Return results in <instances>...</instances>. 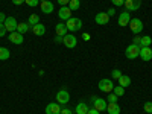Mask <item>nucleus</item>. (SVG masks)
I'll return each instance as SVG.
<instances>
[{
	"label": "nucleus",
	"mask_w": 152,
	"mask_h": 114,
	"mask_svg": "<svg viewBox=\"0 0 152 114\" xmlns=\"http://www.w3.org/2000/svg\"><path fill=\"white\" fill-rule=\"evenodd\" d=\"M138 53H140V46H137V44H131L125 49V55L128 59H135Z\"/></svg>",
	"instance_id": "obj_5"
},
{
	"label": "nucleus",
	"mask_w": 152,
	"mask_h": 114,
	"mask_svg": "<svg viewBox=\"0 0 152 114\" xmlns=\"http://www.w3.org/2000/svg\"><path fill=\"white\" fill-rule=\"evenodd\" d=\"M107 113H108V114H120V107H119V104H117V102H116V104H108Z\"/></svg>",
	"instance_id": "obj_21"
},
{
	"label": "nucleus",
	"mask_w": 152,
	"mask_h": 114,
	"mask_svg": "<svg viewBox=\"0 0 152 114\" xmlns=\"http://www.w3.org/2000/svg\"><path fill=\"white\" fill-rule=\"evenodd\" d=\"M62 44H64L67 49H75L76 46H78V38H76V35H73V34H66L64 37H62Z\"/></svg>",
	"instance_id": "obj_3"
},
{
	"label": "nucleus",
	"mask_w": 152,
	"mask_h": 114,
	"mask_svg": "<svg viewBox=\"0 0 152 114\" xmlns=\"http://www.w3.org/2000/svg\"><path fill=\"white\" fill-rule=\"evenodd\" d=\"M97 88L102 93H113V88H114V84H113V79H100L99 84H97Z\"/></svg>",
	"instance_id": "obj_2"
},
{
	"label": "nucleus",
	"mask_w": 152,
	"mask_h": 114,
	"mask_svg": "<svg viewBox=\"0 0 152 114\" xmlns=\"http://www.w3.org/2000/svg\"><path fill=\"white\" fill-rule=\"evenodd\" d=\"M113 93L116 94L117 97H120V96H123V94H125V88H123V87H120V85H117V87H114V88H113Z\"/></svg>",
	"instance_id": "obj_27"
},
{
	"label": "nucleus",
	"mask_w": 152,
	"mask_h": 114,
	"mask_svg": "<svg viewBox=\"0 0 152 114\" xmlns=\"http://www.w3.org/2000/svg\"><path fill=\"white\" fill-rule=\"evenodd\" d=\"M55 97H56V102H58L59 105H66V104L70 102V94H69L67 90H59V91L55 94Z\"/></svg>",
	"instance_id": "obj_7"
},
{
	"label": "nucleus",
	"mask_w": 152,
	"mask_h": 114,
	"mask_svg": "<svg viewBox=\"0 0 152 114\" xmlns=\"http://www.w3.org/2000/svg\"><path fill=\"white\" fill-rule=\"evenodd\" d=\"M61 105L58 102H50L47 107H46V114H59L61 113Z\"/></svg>",
	"instance_id": "obj_16"
},
{
	"label": "nucleus",
	"mask_w": 152,
	"mask_h": 114,
	"mask_svg": "<svg viewBox=\"0 0 152 114\" xmlns=\"http://www.w3.org/2000/svg\"><path fill=\"white\" fill-rule=\"evenodd\" d=\"M69 8H70L72 11H78V9L81 8V0H70Z\"/></svg>",
	"instance_id": "obj_25"
},
{
	"label": "nucleus",
	"mask_w": 152,
	"mask_h": 114,
	"mask_svg": "<svg viewBox=\"0 0 152 114\" xmlns=\"http://www.w3.org/2000/svg\"><path fill=\"white\" fill-rule=\"evenodd\" d=\"M117 81H119V85L123 87V88H126V87L131 85V78H129V76H126V75H122Z\"/></svg>",
	"instance_id": "obj_20"
},
{
	"label": "nucleus",
	"mask_w": 152,
	"mask_h": 114,
	"mask_svg": "<svg viewBox=\"0 0 152 114\" xmlns=\"http://www.w3.org/2000/svg\"><path fill=\"white\" fill-rule=\"evenodd\" d=\"M126 11L128 12H132V11H137V9H140L142 6V0H125V5Z\"/></svg>",
	"instance_id": "obj_8"
},
{
	"label": "nucleus",
	"mask_w": 152,
	"mask_h": 114,
	"mask_svg": "<svg viewBox=\"0 0 152 114\" xmlns=\"http://www.w3.org/2000/svg\"><path fill=\"white\" fill-rule=\"evenodd\" d=\"M76 114H87V111H88V105L85 104V102H79L78 105H76Z\"/></svg>",
	"instance_id": "obj_22"
},
{
	"label": "nucleus",
	"mask_w": 152,
	"mask_h": 114,
	"mask_svg": "<svg viewBox=\"0 0 152 114\" xmlns=\"http://www.w3.org/2000/svg\"><path fill=\"white\" fill-rule=\"evenodd\" d=\"M55 43H56V44H62V37H58V35H56V37H55Z\"/></svg>",
	"instance_id": "obj_41"
},
{
	"label": "nucleus",
	"mask_w": 152,
	"mask_h": 114,
	"mask_svg": "<svg viewBox=\"0 0 152 114\" xmlns=\"http://www.w3.org/2000/svg\"><path fill=\"white\" fill-rule=\"evenodd\" d=\"M29 31H32V26L28 23V21H23V23H18V26H17V32H20V34H26V32H29Z\"/></svg>",
	"instance_id": "obj_19"
},
{
	"label": "nucleus",
	"mask_w": 152,
	"mask_h": 114,
	"mask_svg": "<svg viewBox=\"0 0 152 114\" xmlns=\"http://www.w3.org/2000/svg\"><path fill=\"white\" fill-rule=\"evenodd\" d=\"M56 2H58V5H61V6H69L70 0H56Z\"/></svg>",
	"instance_id": "obj_36"
},
{
	"label": "nucleus",
	"mask_w": 152,
	"mask_h": 114,
	"mask_svg": "<svg viewBox=\"0 0 152 114\" xmlns=\"http://www.w3.org/2000/svg\"><path fill=\"white\" fill-rule=\"evenodd\" d=\"M9 56H11L9 50L6 47H0V61H6V59H9Z\"/></svg>",
	"instance_id": "obj_24"
},
{
	"label": "nucleus",
	"mask_w": 152,
	"mask_h": 114,
	"mask_svg": "<svg viewBox=\"0 0 152 114\" xmlns=\"http://www.w3.org/2000/svg\"><path fill=\"white\" fill-rule=\"evenodd\" d=\"M120 76H122V72H120V70H117V69H116V70H111V78H113V79L117 81Z\"/></svg>",
	"instance_id": "obj_28"
},
{
	"label": "nucleus",
	"mask_w": 152,
	"mask_h": 114,
	"mask_svg": "<svg viewBox=\"0 0 152 114\" xmlns=\"http://www.w3.org/2000/svg\"><path fill=\"white\" fill-rule=\"evenodd\" d=\"M138 58H142L143 61H151L152 59V49L151 47H140V53H138Z\"/></svg>",
	"instance_id": "obj_15"
},
{
	"label": "nucleus",
	"mask_w": 152,
	"mask_h": 114,
	"mask_svg": "<svg viewBox=\"0 0 152 114\" xmlns=\"http://www.w3.org/2000/svg\"><path fill=\"white\" fill-rule=\"evenodd\" d=\"M5 20H6V15L3 12H0V23H5Z\"/></svg>",
	"instance_id": "obj_42"
},
{
	"label": "nucleus",
	"mask_w": 152,
	"mask_h": 114,
	"mask_svg": "<svg viewBox=\"0 0 152 114\" xmlns=\"http://www.w3.org/2000/svg\"><path fill=\"white\" fill-rule=\"evenodd\" d=\"M129 29H131V32L132 34H140L142 31H143V21L140 20V18H131V21H129Z\"/></svg>",
	"instance_id": "obj_6"
},
{
	"label": "nucleus",
	"mask_w": 152,
	"mask_h": 114,
	"mask_svg": "<svg viewBox=\"0 0 152 114\" xmlns=\"http://www.w3.org/2000/svg\"><path fill=\"white\" fill-rule=\"evenodd\" d=\"M41 2H46V0H40V3H41Z\"/></svg>",
	"instance_id": "obj_43"
},
{
	"label": "nucleus",
	"mask_w": 152,
	"mask_h": 114,
	"mask_svg": "<svg viewBox=\"0 0 152 114\" xmlns=\"http://www.w3.org/2000/svg\"><path fill=\"white\" fill-rule=\"evenodd\" d=\"M111 3H113L114 6L120 8V6H123V5H125V0H111Z\"/></svg>",
	"instance_id": "obj_32"
},
{
	"label": "nucleus",
	"mask_w": 152,
	"mask_h": 114,
	"mask_svg": "<svg viewBox=\"0 0 152 114\" xmlns=\"http://www.w3.org/2000/svg\"><path fill=\"white\" fill-rule=\"evenodd\" d=\"M94 21L97 24H100V26H105V24L110 23V17L107 12H97V14L94 15Z\"/></svg>",
	"instance_id": "obj_13"
},
{
	"label": "nucleus",
	"mask_w": 152,
	"mask_h": 114,
	"mask_svg": "<svg viewBox=\"0 0 152 114\" xmlns=\"http://www.w3.org/2000/svg\"><path fill=\"white\" fill-rule=\"evenodd\" d=\"M24 3H26L28 6H31V8H35V6H38L40 0H24Z\"/></svg>",
	"instance_id": "obj_30"
},
{
	"label": "nucleus",
	"mask_w": 152,
	"mask_h": 114,
	"mask_svg": "<svg viewBox=\"0 0 152 114\" xmlns=\"http://www.w3.org/2000/svg\"><path fill=\"white\" fill-rule=\"evenodd\" d=\"M129 21H131V15H129V12H128V11H123L122 14L119 15V18H117V24H119L120 28L128 26Z\"/></svg>",
	"instance_id": "obj_11"
},
{
	"label": "nucleus",
	"mask_w": 152,
	"mask_h": 114,
	"mask_svg": "<svg viewBox=\"0 0 152 114\" xmlns=\"http://www.w3.org/2000/svg\"><path fill=\"white\" fill-rule=\"evenodd\" d=\"M66 26L69 29V32H76V31H81L82 28V20L81 18H76V17H72L66 21Z\"/></svg>",
	"instance_id": "obj_1"
},
{
	"label": "nucleus",
	"mask_w": 152,
	"mask_h": 114,
	"mask_svg": "<svg viewBox=\"0 0 152 114\" xmlns=\"http://www.w3.org/2000/svg\"><path fill=\"white\" fill-rule=\"evenodd\" d=\"M6 28H5V24L3 23H0V38H2V37H5L6 35Z\"/></svg>",
	"instance_id": "obj_33"
},
{
	"label": "nucleus",
	"mask_w": 152,
	"mask_h": 114,
	"mask_svg": "<svg viewBox=\"0 0 152 114\" xmlns=\"http://www.w3.org/2000/svg\"><path fill=\"white\" fill-rule=\"evenodd\" d=\"M32 32L37 37H43L46 34V26H44L43 23H38V24H35V26H32Z\"/></svg>",
	"instance_id": "obj_18"
},
{
	"label": "nucleus",
	"mask_w": 152,
	"mask_h": 114,
	"mask_svg": "<svg viewBox=\"0 0 152 114\" xmlns=\"http://www.w3.org/2000/svg\"><path fill=\"white\" fill-rule=\"evenodd\" d=\"M151 44H152V38L149 35H143L140 40V47H151Z\"/></svg>",
	"instance_id": "obj_23"
},
{
	"label": "nucleus",
	"mask_w": 152,
	"mask_h": 114,
	"mask_svg": "<svg viewBox=\"0 0 152 114\" xmlns=\"http://www.w3.org/2000/svg\"><path fill=\"white\" fill-rule=\"evenodd\" d=\"M140 40H142V37H140V35H135V37H134V40H132V44L140 46Z\"/></svg>",
	"instance_id": "obj_34"
},
{
	"label": "nucleus",
	"mask_w": 152,
	"mask_h": 114,
	"mask_svg": "<svg viewBox=\"0 0 152 114\" xmlns=\"http://www.w3.org/2000/svg\"><path fill=\"white\" fill-rule=\"evenodd\" d=\"M55 32H56L58 37H64L66 34H69V29H67V26H66V23H64V21L58 23L56 26H55Z\"/></svg>",
	"instance_id": "obj_17"
},
{
	"label": "nucleus",
	"mask_w": 152,
	"mask_h": 114,
	"mask_svg": "<svg viewBox=\"0 0 152 114\" xmlns=\"http://www.w3.org/2000/svg\"><path fill=\"white\" fill-rule=\"evenodd\" d=\"M59 114H73V111H72L70 108H64V110H61Z\"/></svg>",
	"instance_id": "obj_39"
},
{
	"label": "nucleus",
	"mask_w": 152,
	"mask_h": 114,
	"mask_svg": "<svg viewBox=\"0 0 152 114\" xmlns=\"http://www.w3.org/2000/svg\"><path fill=\"white\" fill-rule=\"evenodd\" d=\"M107 14H108V17H114V14H116V9H113V8H110V9L107 11Z\"/></svg>",
	"instance_id": "obj_38"
},
{
	"label": "nucleus",
	"mask_w": 152,
	"mask_h": 114,
	"mask_svg": "<svg viewBox=\"0 0 152 114\" xmlns=\"http://www.w3.org/2000/svg\"><path fill=\"white\" fill-rule=\"evenodd\" d=\"M91 104H93V107L97 110V111H107V107H108V102L105 99H102V97H96V96H93L91 97Z\"/></svg>",
	"instance_id": "obj_4"
},
{
	"label": "nucleus",
	"mask_w": 152,
	"mask_h": 114,
	"mask_svg": "<svg viewBox=\"0 0 152 114\" xmlns=\"http://www.w3.org/2000/svg\"><path fill=\"white\" fill-rule=\"evenodd\" d=\"M28 23L31 24V26H35V24H38V23H40V15L32 14V15L28 18Z\"/></svg>",
	"instance_id": "obj_26"
},
{
	"label": "nucleus",
	"mask_w": 152,
	"mask_h": 114,
	"mask_svg": "<svg viewBox=\"0 0 152 114\" xmlns=\"http://www.w3.org/2000/svg\"><path fill=\"white\" fill-rule=\"evenodd\" d=\"M72 9L69 8V6H61L59 9H58V17H59V20H62V21H67L69 18H72Z\"/></svg>",
	"instance_id": "obj_9"
},
{
	"label": "nucleus",
	"mask_w": 152,
	"mask_h": 114,
	"mask_svg": "<svg viewBox=\"0 0 152 114\" xmlns=\"http://www.w3.org/2000/svg\"><path fill=\"white\" fill-rule=\"evenodd\" d=\"M5 28H6V31L11 34V32H15L17 31V26H18V23H17V20H15V17H6V20H5Z\"/></svg>",
	"instance_id": "obj_10"
},
{
	"label": "nucleus",
	"mask_w": 152,
	"mask_h": 114,
	"mask_svg": "<svg viewBox=\"0 0 152 114\" xmlns=\"http://www.w3.org/2000/svg\"><path fill=\"white\" fill-rule=\"evenodd\" d=\"M8 38H9V41L12 43V44H23V41H24V37H23V34H20V32H11L9 35H8Z\"/></svg>",
	"instance_id": "obj_14"
},
{
	"label": "nucleus",
	"mask_w": 152,
	"mask_h": 114,
	"mask_svg": "<svg viewBox=\"0 0 152 114\" xmlns=\"http://www.w3.org/2000/svg\"><path fill=\"white\" fill-rule=\"evenodd\" d=\"M117 99H119V97H117L116 94H114V93H113V94H108V96H107V100H108V104H116V102H117Z\"/></svg>",
	"instance_id": "obj_29"
},
{
	"label": "nucleus",
	"mask_w": 152,
	"mask_h": 114,
	"mask_svg": "<svg viewBox=\"0 0 152 114\" xmlns=\"http://www.w3.org/2000/svg\"><path fill=\"white\" fill-rule=\"evenodd\" d=\"M87 114H100V111H97V110H96L94 107H91V108H88Z\"/></svg>",
	"instance_id": "obj_35"
},
{
	"label": "nucleus",
	"mask_w": 152,
	"mask_h": 114,
	"mask_svg": "<svg viewBox=\"0 0 152 114\" xmlns=\"http://www.w3.org/2000/svg\"><path fill=\"white\" fill-rule=\"evenodd\" d=\"M90 38H91V35L88 34V32H85V34H82V40L84 41H90Z\"/></svg>",
	"instance_id": "obj_37"
},
{
	"label": "nucleus",
	"mask_w": 152,
	"mask_h": 114,
	"mask_svg": "<svg viewBox=\"0 0 152 114\" xmlns=\"http://www.w3.org/2000/svg\"><path fill=\"white\" fill-rule=\"evenodd\" d=\"M12 3L17 5V6H20V5H23V3H24V0H12Z\"/></svg>",
	"instance_id": "obj_40"
},
{
	"label": "nucleus",
	"mask_w": 152,
	"mask_h": 114,
	"mask_svg": "<svg viewBox=\"0 0 152 114\" xmlns=\"http://www.w3.org/2000/svg\"><path fill=\"white\" fill-rule=\"evenodd\" d=\"M143 108H145V111H146L148 114H152V102H146V104L143 105Z\"/></svg>",
	"instance_id": "obj_31"
},
{
	"label": "nucleus",
	"mask_w": 152,
	"mask_h": 114,
	"mask_svg": "<svg viewBox=\"0 0 152 114\" xmlns=\"http://www.w3.org/2000/svg\"><path fill=\"white\" fill-rule=\"evenodd\" d=\"M40 9H41L43 14H52L55 11V5H53V2H50V0H46V2L40 3Z\"/></svg>",
	"instance_id": "obj_12"
}]
</instances>
